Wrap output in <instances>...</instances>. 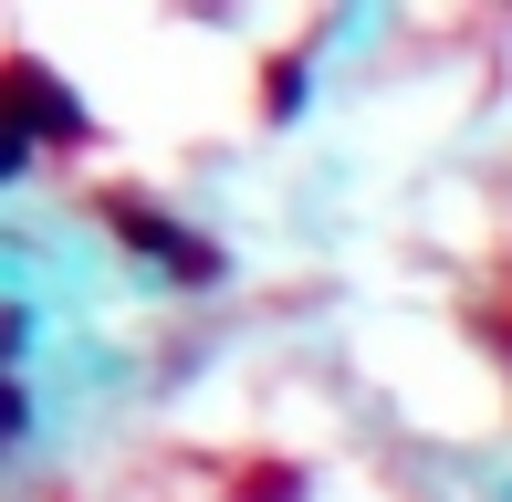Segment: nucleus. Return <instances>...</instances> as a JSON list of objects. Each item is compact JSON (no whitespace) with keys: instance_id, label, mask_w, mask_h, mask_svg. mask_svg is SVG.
Wrapping results in <instances>:
<instances>
[{"instance_id":"nucleus-1","label":"nucleus","mask_w":512,"mask_h":502,"mask_svg":"<svg viewBox=\"0 0 512 502\" xmlns=\"http://www.w3.org/2000/svg\"><path fill=\"white\" fill-rule=\"evenodd\" d=\"M11 95L32 105V136H74V126H84V116H74V95H63V84L42 74L32 53H11Z\"/></svg>"},{"instance_id":"nucleus-2","label":"nucleus","mask_w":512,"mask_h":502,"mask_svg":"<svg viewBox=\"0 0 512 502\" xmlns=\"http://www.w3.org/2000/svg\"><path fill=\"white\" fill-rule=\"evenodd\" d=\"M241 502H304V482L283 461H262V471H241Z\"/></svg>"}]
</instances>
